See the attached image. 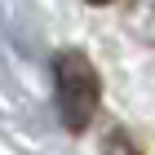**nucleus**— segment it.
Wrapping results in <instances>:
<instances>
[{
  "label": "nucleus",
  "instance_id": "nucleus-1",
  "mask_svg": "<svg viewBox=\"0 0 155 155\" xmlns=\"http://www.w3.org/2000/svg\"><path fill=\"white\" fill-rule=\"evenodd\" d=\"M53 89H58V115L67 133H84L102 107V75L84 49H62L53 58Z\"/></svg>",
  "mask_w": 155,
  "mask_h": 155
},
{
  "label": "nucleus",
  "instance_id": "nucleus-2",
  "mask_svg": "<svg viewBox=\"0 0 155 155\" xmlns=\"http://www.w3.org/2000/svg\"><path fill=\"white\" fill-rule=\"evenodd\" d=\"M102 151H107V155H142L137 146L129 142V133H124V129H111L107 142H102Z\"/></svg>",
  "mask_w": 155,
  "mask_h": 155
},
{
  "label": "nucleus",
  "instance_id": "nucleus-3",
  "mask_svg": "<svg viewBox=\"0 0 155 155\" xmlns=\"http://www.w3.org/2000/svg\"><path fill=\"white\" fill-rule=\"evenodd\" d=\"M89 5H111V0H89Z\"/></svg>",
  "mask_w": 155,
  "mask_h": 155
}]
</instances>
